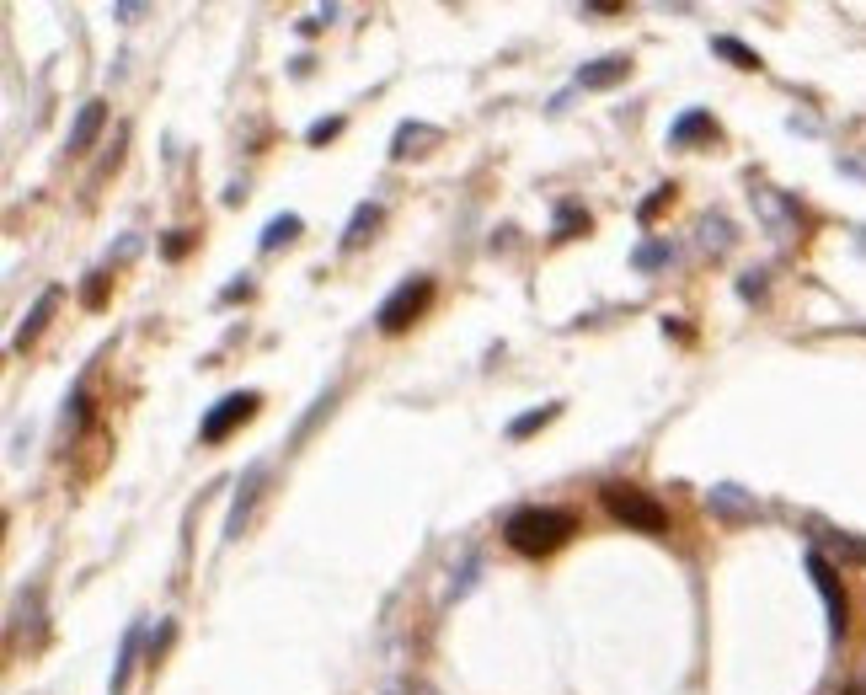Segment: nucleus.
Instances as JSON below:
<instances>
[{
    "label": "nucleus",
    "instance_id": "9",
    "mask_svg": "<svg viewBox=\"0 0 866 695\" xmlns=\"http://www.w3.org/2000/svg\"><path fill=\"white\" fill-rule=\"evenodd\" d=\"M134 653H139V621L123 631V647H118V663H113V679H107V690L123 695L129 690V674H134Z\"/></svg>",
    "mask_w": 866,
    "mask_h": 695
},
{
    "label": "nucleus",
    "instance_id": "3",
    "mask_svg": "<svg viewBox=\"0 0 866 695\" xmlns=\"http://www.w3.org/2000/svg\"><path fill=\"white\" fill-rule=\"evenodd\" d=\"M428 300H433V278H428V273H417V278H407V284L396 289L391 300H380L375 327H380V332H407L412 321L428 311Z\"/></svg>",
    "mask_w": 866,
    "mask_h": 695
},
{
    "label": "nucleus",
    "instance_id": "10",
    "mask_svg": "<svg viewBox=\"0 0 866 695\" xmlns=\"http://www.w3.org/2000/svg\"><path fill=\"white\" fill-rule=\"evenodd\" d=\"M695 139H717V123H711V113H685L669 129V145H695Z\"/></svg>",
    "mask_w": 866,
    "mask_h": 695
},
{
    "label": "nucleus",
    "instance_id": "22",
    "mask_svg": "<svg viewBox=\"0 0 866 695\" xmlns=\"http://www.w3.org/2000/svg\"><path fill=\"white\" fill-rule=\"evenodd\" d=\"M840 695H866V685H845Z\"/></svg>",
    "mask_w": 866,
    "mask_h": 695
},
{
    "label": "nucleus",
    "instance_id": "5",
    "mask_svg": "<svg viewBox=\"0 0 866 695\" xmlns=\"http://www.w3.org/2000/svg\"><path fill=\"white\" fill-rule=\"evenodd\" d=\"M808 578H813V589L824 594V610H829V637L840 642L845 637V589H840V573H834V562L824 551H808Z\"/></svg>",
    "mask_w": 866,
    "mask_h": 695
},
{
    "label": "nucleus",
    "instance_id": "1",
    "mask_svg": "<svg viewBox=\"0 0 866 695\" xmlns=\"http://www.w3.org/2000/svg\"><path fill=\"white\" fill-rule=\"evenodd\" d=\"M578 535V514L572 508H546V503H530V508H514L503 519V540L514 546L519 556H551L562 540Z\"/></svg>",
    "mask_w": 866,
    "mask_h": 695
},
{
    "label": "nucleus",
    "instance_id": "15",
    "mask_svg": "<svg viewBox=\"0 0 866 695\" xmlns=\"http://www.w3.org/2000/svg\"><path fill=\"white\" fill-rule=\"evenodd\" d=\"M711 49H717L722 59H733L738 70H760V54H754V49H744L738 38H711Z\"/></svg>",
    "mask_w": 866,
    "mask_h": 695
},
{
    "label": "nucleus",
    "instance_id": "6",
    "mask_svg": "<svg viewBox=\"0 0 866 695\" xmlns=\"http://www.w3.org/2000/svg\"><path fill=\"white\" fill-rule=\"evenodd\" d=\"M626 75H631V59L626 54H605V59H594V65L578 70V86L583 91H605L615 81H626Z\"/></svg>",
    "mask_w": 866,
    "mask_h": 695
},
{
    "label": "nucleus",
    "instance_id": "14",
    "mask_svg": "<svg viewBox=\"0 0 866 695\" xmlns=\"http://www.w3.org/2000/svg\"><path fill=\"white\" fill-rule=\"evenodd\" d=\"M556 412H562V407H556V401H546V407H535V412H524V417H514V423H508V434H514V439H530L535 428H546V423H551Z\"/></svg>",
    "mask_w": 866,
    "mask_h": 695
},
{
    "label": "nucleus",
    "instance_id": "16",
    "mask_svg": "<svg viewBox=\"0 0 866 695\" xmlns=\"http://www.w3.org/2000/svg\"><path fill=\"white\" fill-rule=\"evenodd\" d=\"M578 230H589V214L583 209H556V241H572Z\"/></svg>",
    "mask_w": 866,
    "mask_h": 695
},
{
    "label": "nucleus",
    "instance_id": "11",
    "mask_svg": "<svg viewBox=\"0 0 866 695\" xmlns=\"http://www.w3.org/2000/svg\"><path fill=\"white\" fill-rule=\"evenodd\" d=\"M257 487H262V466H252V471L241 476V492H236V503H230V519H225V530H230V535L241 530V519H246V508H252Z\"/></svg>",
    "mask_w": 866,
    "mask_h": 695
},
{
    "label": "nucleus",
    "instance_id": "21",
    "mask_svg": "<svg viewBox=\"0 0 866 695\" xmlns=\"http://www.w3.org/2000/svg\"><path fill=\"white\" fill-rule=\"evenodd\" d=\"M188 252V230H172V241H166V257H182Z\"/></svg>",
    "mask_w": 866,
    "mask_h": 695
},
{
    "label": "nucleus",
    "instance_id": "20",
    "mask_svg": "<svg viewBox=\"0 0 866 695\" xmlns=\"http://www.w3.org/2000/svg\"><path fill=\"white\" fill-rule=\"evenodd\" d=\"M663 257H669V252H663V246H642V252H637V262H642V268H658Z\"/></svg>",
    "mask_w": 866,
    "mask_h": 695
},
{
    "label": "nucleus",
    "instance_id": "7",
    "mask_svg": "<svg viewBox=\"0 0 866 695\" xmlns=\"http://www.w3.org/2000/svg\"><path fill=\"white\" fill-rule=\"evenodd\" d=\"M54 305H59V289H43V295L33 300V311H27V316H22V327H17V332H11V348H27V343H33V337H38L43 327H49V316H54Z\"/></svg>",
    "mask_w": 866,
    "mask_h": 695
},
{
    "label": "nucleus",
    "instance_id": "2",
    "mask_svg": "<svg viewBox=\"0 0 866 695\" xmlns=\"http://www.w3.org/2000/svg\"><path fill=\"white\" fill-rule=\"evenodd\" d=\"M605 514L621 519L626 530H642V535H663V530H669V508H663L653 492L626 487V482H610L605 487Z\"/></svg>",
    "mask_w": 866,
    "mask_h": 695
},
{
    "label": "nucleus",
    "instance_id": "19",
    "mask_svg": "<svg viewBox=\"0 0 866 695\" xmlns=\"http://www.w3.org/2000/svg\"><path fill=\"white\" fill-rule=\"evenodd\" d=\"M663 198H674V188H653V198L642 204V220H653V214L663 209Z\"/></svg>",
    "mask_w": 866,
    "mask_h": 695
},
{
    "label": "nucleus",
    "instance_id": "17",
    "mask_svg": "<svg viewBox=\"0 0 866 695\" xmlns=\"http://www.w3.org/2000/svg\"><path fill=\"white\" fill-rule=\"evenodd\" d=\"M86 407H91V396H86V391H75V396L65 401V434H75V428L86 423Z\"/></svg>",
    "mask_w": 866,
    "mask_h": 695
},
{
    "label": "nucleus",
    "instance_id": "8",
    "mask_svg": "<svg viewBox=\"0 0 866 695\" xmlns=\"http://www.w3.org/2000/svg\"><path fill=\"white\" fill-rule=\"evenodd\" d=\"M102 123H107V102H86V107H81V118H75V129H70V150H75V156L97 145Z\"/></svg>",
    "mask_w": 866,
    "mask_h": 695
},
{
    "label": "nucleus",
    "instance_id": "18",
    "mask_svg": "<svg viewBox=\"0 0 866 695\" xmlns=\"http://www.w3.org/2000/svg\"><path fill=\"white\" fill-rule=\"evenodd\" d=\"M337 134H343V118H316L311 129H305V139H311V145H327V139H337Z\"/></svg>",
    "mask_w": 866,
    "mask_h": 695
},
{
    "label": "nucleus",
    "instance_id": "12",
    "mask_svg": "<svg viewBox=\"0 0 866 695\" xmlns=\"http://www.w3.org/2000/svg\"><path fill=\"white\" fill-rule=\"evenodd\" d=\"M375 225H380V209L375 204H359V209H353V220H348V230H343V246H348V252H353V246H364Z\"/></svg>",
    "mask_w": 866,
    "mask_h": 695
},
{
    "label": "nucleus",
    "instance_id": "4",
    "mask_svg": "<svg viewBox=\"0 0 866 695\" xmlns=\"http://www.w3.org/2000/svg\"><path fill=\"white\" fill-rule=\"evenodd\" d=\"M257 407H262L257 391H230V396H220V401H214V407L204 412V428H198V439H204V444H225Z\"/></svg>",
    "mask_w": 866,
    "mask_h": 695
},
{
    "label": "nucleus",
    "instance_id": "13",
    "mask_svg": "<svg viewBox=\"0 0 866 695\" xmlns=\"http://www.w3.org/2000/svg\"><path fill=\"white\" fill-rule=\"evenodd\" d=\"M300 214H278V220L268 225V230H262V252H278V246H284V241H295L300 236Z\"/></svg>",
    "mask_w": 866,
    "mask_h": 695
}]
</instances>
